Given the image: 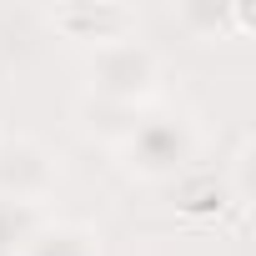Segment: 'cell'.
<instances>
[{"label": "cell", "mask_w": 256, "mask_h": 256, "mask_svg": "<svg viewBox=\"0 0 256 256\" xmlns=\"http://www.w3.org/2000/svg\"><path fill=\"white\" fill-rule=\"evenodd\" d=\"M141 120V110L131 106H116V100H100V96H80L76 100V126L86 141H100L106 151H116L126 136H131V126Z\"/></svg>", "instance_id": "cell-7"}, {"label": "cell", "mask_w": 256, "mask_h": 256, "mask_svg": "<svg viewBox=\"0 0 256 256\" xmlns=\"http://www.w3.org/2000/svg\"><path fill=\"white\" fill-rule=\"evenodd\" d=\"M116 166L126 181H141V186H176L196 156H201V131L186 110H171V106H156V110H141V120L131 126L116 151Z\"/></svg>", "instance_id": "cell-1"}, {"label": "cell", "mask_w": 256, "mask_h": 256, "mask_svg": "<svg viewBox=\"0 0 256 256\" xmlns=\"http://www.w3.org/2000/svg\"><path fill=\"white\" fill-rule=\"evenodd\" d=\"M80 76H86L80 96H100V100L131 106V110H151V100L161 90V76H166V60L151 40L126 36V40H110L100 50H86Z\"/></svg>", "instance_id": "cell-2"}, {"label": "cell", "mask_w": 256, "mask_h": 256, "mask_svg": "<svg viewBox=\"0 0 256 256\" xmlns=\"http://www.w3.org/2000/svg\"><path fill=\"white\" fill-rule=\"evenodd\" d=\"M60 186L56 151L26 131H0V201H20V206H50Z\"/></svg>", "instance_id": "cell-3"}, {"label": "cell", "mask_w": 256, "mask_h": 256, "mask_svg": "<svg viewBox=\"0 0 256 256\" xmlns=\"http://www.w3.org/2000/svg\"><path fill=\"white\" fill-rule=\"evenodd\" d=\"M40 26L80 50H100L110 40L136 36V10L131 6H56L40 16Z\"/></svg>", "instance_id": "cell-4"}, {"label": "cell", "mask_w": 256, "mask_h": 256, "mask_svg": "<svg viewBox=\"0 0 256 256\" xmlns=\"http://www.w3.org/2000/svg\"><path fill=\"white\" fill-rule=\"evenodd\" d=\"M46 211L40 206H20V201H0V256H26L30 236L40 231Z\"/></svg>", "instance_id": "cell-8"}, {"label": "cell", "mask_w": 256, "mask_h": 256, "mask_svg": "<svg viewBox=\"0 0 256 256\" xmlns=\"http://www.w3.org/2000/svg\"><path fill=\"white\" fill-rule=\"evenodd\" d=\"M171 20H176L181 30H191V40H201V46H211L226 26H246V16H241V10H211V6H186V10H171Z\"/></svg>", "instance_id": "cell-9"}, {"label": "cell", "mask_w": 256, "mask_h": 256, "mask_svg": "<svg viewBox=\"0 0 256 256\" xmlns=\"http://www.w3.org/2000/svg\"><path fill=\"white\" fill-rule=\"evenodd\" d=\"M26 256H106L100 231L90 221H70V216H46L40 231L30 236Z\"/></svg>", "instance_id": "cell-5"}, {"label": "cell", "mask_w": 256, "mask_h": 256, "mask_svg": "<svg viewBox=\"0 0 256 256\" xmlns=\"http://www.w3.org/2000/svg\"><path fill=\"white\" fill-rule=\"evenodd\" d=\"M176 206H181V216H191V221H216L226 206L231 211H246V206H236V196L226 191V181H221V171H206V166H191L181 181H176Z\"/></svg>", "instance_id": "cell-6"}]
</instances>
